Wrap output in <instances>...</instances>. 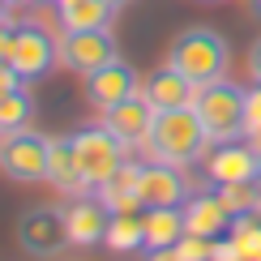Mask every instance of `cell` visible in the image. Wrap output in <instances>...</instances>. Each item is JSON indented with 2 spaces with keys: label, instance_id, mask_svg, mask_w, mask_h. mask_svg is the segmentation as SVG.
I'll use <instances>...</instances> for the list:
<instances>
[{
  "label": "cell",
  "instance_id": "cell-1",
  "mask_svg": "<svg viewBox=\"0 0 261 261\" xmlns=\"http://www.w3.org/2000/svg\"><path fill=\"white\" fill-rule=\"evenodd\" d=\"M205 146H214L210 133H205L197 107H167V112H154V124L146 133V159L154 163H171V167H193Z\"/></svg>",
  "mask_w": 261,
  "mask_h": 261
},
{
  "label": "cell",
  "instance_id": "cell-2",
  "mask_svg": "<svg viewBox=\"0 0 261 261\" xmlns=\"http://www.w3.org/2000/svg\"><path fill=\"white\" fill-rule=\"evenodd\" d=\"M167 64H176L193 86H210V82L227 77L231 47H227V39L219 35V30H210V26H189V30H180V35L171 39Z\"/></svg>",
  "mask_w": 261,
  "mask_h": 261
},
{
  "label": "cell",
  "instance_id": "cell-3",
  "mask_svg": "<svg viewBox=\"0 0 261 261\" xmlns=\"http://www.w3.org/2000/svg\"><path fill=\"white\" fill-rule=\"evenodd\" d=\"M244 99L248 90H240L236 82H210V86H197V99H193V107H197L205 133H210V141H236L244 137Z\"/></svg>",
  "mask_w": 261,
  "mask_h": 261
},
{
  "label": "cell",
  "instance_id": "cell-4",
  "mask_svg": "<svg viewBox=\"0 0 261 261\" xmlns=\"http://www.w3.org/2000/svg\"><path fill=\"white\" fill-rule=\"evenodd\" d=\"M51 167V137L39 133V128H17V133L0 137V171L17 184H39L47 180Z\"/></svg>",
  "mask_w": 261,
  "mask_h": 261
},
{
  "label": "cell",
  "instance_id": "cell-5",
  "mask_svg": "<svg viewBox=\"0 0 261 261\" xmlns=\"http://www.w3.org/2000/svg\"><path fill=\"white\" fill-rule=\"evenodd\" d=\"M73 146H77V163H82L86 189H103V184L128 163V154H124L128 146H124V141L116 137L107 124H94V128L73 133Z\"/></svg>",
  "mask_w": 261,
  "mask_h": 261
},
{
  "label": "cell",
  "instance_id": "cell-6",
  "mask_svg": "<svg viewBox=\"0 0 261 261\" xmlns=\"http://www.w3.org/2000/svg\"><path fill=\"white\" fill-rule=\"evenodd\" d=\"M9 64L21 73L26 86H35V82H43L60 64V39H51V30L39 26V21H17V26H13V51H9Z\"/></svg>",
  "mask_w": 261,
  "mask_h": 261
},
{
  "label": "cell",
  "instance_id": "cell-7",
  "mask_svg": "<svg viewBox=\"0 0 261 261\" xmlns=\"http://www.w3.org/2000/svg\"><path fill=\"white\" fill-rule=\"evenodd\" d=\"M17 244L26 257H39V261H56L64 248H69V223H64V210L60 205H35L17 219Z\"/></svg>",
  "mask_w": 261,
  "mask_h": 261
},
{
  "label": "cell",
  "instance_id": "cell-8",
  "mask_svg": "<svg viewBox=\"0 0 261 261\" xmlns=\"http://www.w3.org/2000/svg\"><path fill=\"white\" fill-rule=\"evenodd\" d=\"M116 56H120V47H116L112 26H99V30H64V35H60V64L69 73L90 77L94 69L112 64Z\"/></svg>",
  "mask_w": 261,
  "mask_h": 261
},
{
  "label": "cell",
  "instance_id": "cell-9",
  "mask_svg": "<svg viewBox=\"0 0 261 261\" xmlns=\"http://www.w3.org/2000/svg\"><path fill=\"white\" fill-rule=\"evenodd\" d=\"M210 184H257L261 180V146L253 141H214L210 163H205Z\"/></svg>",
  "mask_w": 261,
  "mask_h": 261
},
{
  "label": "cell",
  "instance_id": "cell-10",
  "mask_svg": "<svg viewBox=\"0 0 261 261\" xmlns=\"http://www.w3.org/2000/svg\"><path fill=\"white\" fill-rule=\"evenodd\" d=\"M60 210H64V223H69V240H73V244L94 248V244H103V240H107V223H112V210H107V201H103L94 189L73 193V197L64 201Z\"/></svg>",
  "mask_w": 261,
  "mask_h": 261
},
{
  "label": "cell",
  "instance_id": "cell-11",
  "mask_svg": "<svg viewBox=\"0 0 261 261\" xmlns=\"http://www.w3.org/2000/svg\"><path fill=\"white\" fill-rule=\"evenodd\" d=\"M137 197H141L146 210L150 205H184L193 197V189H189V180H184V167L146 159L141 171H137Z\"/></svg>",
  "mask_w": 261,
  "mask_h": 261
},
{
  "label": "cell",
  "instance_id": "cell-12",
  "mask_svg": "<svg viewBox=\"0 0 261 261\" xmlns=\"http://www.w3.org/2000/svg\"><path fill=\"white\" fill-rule=\"evenodd\" d=\"M137 90H141V82H137L133 64H124L120 56H116L112 64H103V69H94L90 77H86V103L99 107V112H112L116 103L133 99Z\"/></svg>",
  "mask_w": 261,
  "mask_h": 261
},
{
  "label": "cell",
  "instance_id": "cell-13",
  "mask_svg": "<svg viewBox=\"0 0 261 261\" xmlns=\"http://www.w3.org/2000/svg\"><path fill=\"white\" fill-rule=\"evenodd\" d=\"M103 124L112 128L124 146H146V133H150V124H154V103L137 90L133 99H124V103H116L112 112H103Z\"/></svg>",
  "mask_w": 261,
  "mask_h": 261
},
{
  "label": "cell",
  "instance_id": "cell-14",
  "mask_svg": "<svg viewBox=\"0 0 261 261\" xmlns=\"http://www.w3.org/2000/svg\"><path fill=\"white\" fill-rule=\"evenodd\" d=\"M141 94L154 103V112H167V107H193L197 99V86H193L176 64H159L146 82H141Z\"/></svg>",
  "mask_w": 261,
  "mask_h": 261
},
{
  "label": "cell",
  "instance_id": "cell-15",
  "mask_svg": "<svg viewBox=\"0 0 261 261\" xmlns=\"http://www.w3.org/2000/svg\"><path fill=\"white\" fill-rule=\"evenodd\" d=\"M231 227V210L223 205L219 193H197L184 201V231L189 236H205V240H223Z\"/></svg>",
  "mask_w": 261,
  "mask_h": 261
},
{
  "label": "cell",
  "instance_id": "cell-16",
  "mask_svg": "<svg viewBox=\"0 0 261 261\" xmlns=\"http://www.w3.org/2000/svg\"><path fill=\"white\" fill-rule=\"evenodd\" d=\"M47 180L69 197V193H86V180H82V163H77V146L73 137H51V167H47Z\"/></svg>",
  "mask_w": 261,
  "mask_h": 261
},
{
  "label": "cell",
  "instance_id": "cell-17",
  "mask_svg": "<svg viewBox=\"0 0 261 261\" xmlns=\"http://www.w3.org/2000/svg\"><path fill=\"white\" fill-rule=\"evenodd\" d=\"M184 236V205H150L146 210V253L171 248Z\"/></svg>",
  "mask_w": 261,
  "mask_h": 261
},
{
  "label": "cell",
  "instance_id": "cell-18",
  "mask_svg": "<svg viewBox=\"0 0 261 261\" xmlns=\"http://www.w3.org/2000/svg\"><path fill=\"white\" fill-rule=\"evenodd\" d=\"M116 9L107 0H60V26L64 30H99L112 26Z\"/></svg>",
  "mask_w": 261,
  "mask_h": 261
},
{
  "label": "cell",
  "instance_id": "cell-19",
  "mask_svg": "<svg viewBox=\"0 0 261 261\" xmlns=\"http://www.w3.org/2000/svg\"><path fill=\"white\" fill-rule=\"evenodd\" d=\"M107 248L116 253H133V248H146V210H120L107 223Z\"/></svg>",
  "mask_w": 261,
  "mask_h": 261
},
{
  "label": "cell",
  "instance_id": "cell-20",
  "mask_svg": "<svg viewBox=\"0 0 261 261\" xmlns=\"http://www.w3.org/2000/svg\"><path fill=\"white\" fill-rule=\"evenodd\" d=\"M35 120V99H30L26 86H17V90L0 94V137L5 133H17V128H26Z\"/></svg>",
  "mask_w": 261,
  "mask_h": 261
},
{
  "label": "cell",
  "instance_id": "cell-21",
  "mask_svg": "<svg viewBox=\"0 0 261 261\" xmlns=\"http://www.w3.org/2000/svg\"><path fill=\"white\" fill-rule=\"evenodd\" d=\"M227 240L240 248L244 261H261V214H236L231 227H227Z\"/></svg>",
  "mask_w": 261,
  "mask_h": 261
},
{
  "label": "cell",
  "instance_id": "cell-22",
  "mask_svg": "<svg viewBox=\"0 0 261 261\" xmlns=\"http://www.w3.org/2000/svg\"><path fill=\"white\" fill-rule=\"evenodd\" d=\"M219 197L231 210V219L236 214H253L257 210V184H219Z\"/></svg>",
  "mask_w": 261,
  "mask_h": 261
},
{
  "label": "cell",
  "instance_id": "cell-23",
  "mask_svg": "<svg viewBox=\"0 0 261 261\" xmlns=\"http://www.w3.org/2000/svg\"><path fill=\"white\" fill-rule=\"evenodd\" d=\"M244 137H261V86L257 90H248V99H244Z\"/></svg>",
  "mask_w": 261,
  "mask_h": 261
},
{
  "label": "cell",
  "instance_id": "cell-24",
  "mask_svg": "<svg viewBox=\"0 0 261 261\" xmlns=\"http://www.w3.org/2000/svg\"><path fill=\"white\" fill-rule=\"evenodd\" d=\"M17 86H26V82H21V73L13 69V64H0V94H9V90H17Z\"/></svg>",
  "mask_w": 261,
  "mask_h": 261
},
{
  "label": "cell",
  "instance_id": "cell-25",
  "mask_svg": "<svg viewBox=\"0 0 261 261\" xmlns=\"http://www.w3.org/2000/svg\"><path fill=\"white\" fill-rule=\"evenodd\" d=\"M9 51H13V21L0 17V64L9 60Z\"/></svg>",
  "mask_w": 261,
  "mask_h": 261
},
{
  "label": "cell",
  "instance_id": "cell-26",
  "mask_svg": "<svg viewBox=\"0 0 261 261\" xmlns=\"http://www.w3.org/2000/svg\"><path fill=\"white\" fill-rule=\"evenodd\" d=\"M248 77H253V86H261V39L248 47Z\"/></svg>",
  "mask_w": 261,
  "mask_h": 261
},
{
  "label": "cell",
  "instance_id": "cell-27",
  "mask_svg": "<svg viewBox=\"0 0 261 261\" xmlns=\"http://www.w3.org/2000/svg\"><path fill=\"white\" fill-rule=\"evenodd\" d=\"M150 261H180V257H176V244H171V248H154Z\"/></svg>",
  "mask_w": 261,
  "mask_h": 261
},
{
  "label": "cell",
  "instance_id": "cell-28",
  "mask_svg": "<svg viewBox=\"0 0 261 261\" xmlns=\"http://www.w3.org/2000/svg\"><path fill=\"white\" fill-rule=\"evenodd\" d=\"M248 13H253V17H261V0H248Z\"/></svg>",
  "mask_w": 261,
  "mask_h": 261
},
{
  "label": "cell",
  "instance_id": "cell-29",
  "mask_svg": "<svg viewBox=\"0 0 261 261\" xmlns=\"http://www.w3.org/2000/svg\"><path fill=\"white\" fill-rule=\"evenodd\" d=\"M107 5H112V9H124V5H128V0H107Z\"/></svg>",
  "mask_w": 261,
  "mask_h": 261
},
{
  "label": "cell",
  "instance_id": "cell-30",
  "mask_svg": "<svg viewBox=\"0 0 261 261\" xmlns=\"http://www.w3.org/2000/svg\"><path fill=\"white\" fill-rule=\"evenodd\" d=\"M257 214H261V180H257Z\"/></svg>",
  "mask_w": 261,
  "mask_h": 261
},
{
  "label": "cell",
  "instance_id": "cell-31",
  "mask_svg": "<svg viewBox=\"0 0 261 261\" xmlns=\"http://www.w3.org/2000/svg\"><path fill=\"white\" fill-rule=\"evenodd\" d=\"M5 5H13V0H0V17H5Z\"/></svg>",
  "mask_w": 261,
  "mask_h": 261
},
{
  "label": "cell",
  "instance_id": "cell-32",
  "mask_svg": "<svg viewBox=\"0 0 261 261\" xmlns=\"http://www.w3.org/2000/svg\"><path fill=\"white\" fill-rule=\"evenodd\" d=\"M13 5H39V0H13Z\"/></svg>",
  "mask_w": 261,
  "mask_h": 261
},
{
  "label": "cell",
  "instance_id": "cell-33",
  "mask_svg": "<svg viewBox=\"0 0 261 261\" xmlns=\"http://www.w3.org/2000/svg\"><path fill=\"white\" fill-rule=\"evenodd\" d=\"M205 5H219V0H205Z\"/></svg>",
  "mask_w": 261,
  "mask_h": 261
},
{
  "label": "cell",
  "instance_id": "cell-34",
  "mask_svg": "<svg viewBox=\"0 0 261 261\" xmlns=\"http://www.w3.org/2000/svg\"><path fill=\"white\" fill-rule=\"evenodd\" d=\"M257 146H261V137H257Z\"/></svg>",
  "mask_w": 261,
  "mask_h": 261
}]
</instances>
